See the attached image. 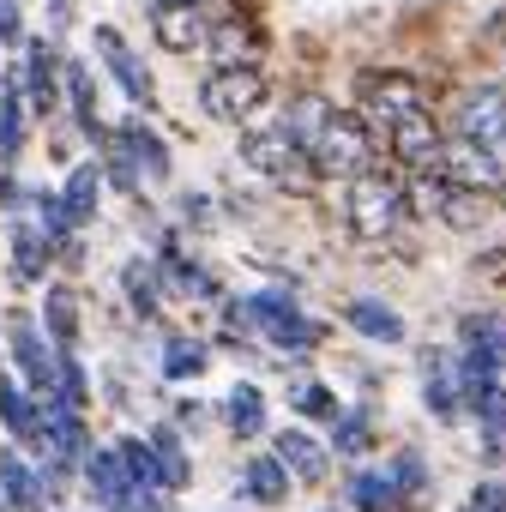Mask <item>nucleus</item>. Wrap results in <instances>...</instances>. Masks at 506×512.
<instances>
[{
    "mask_svg": "<svg viewBox=\"0 0 506 512\" xmlns=\"http://www.w3.org/2000/svg\"><path fill=\"white\" fill-rule=\"evenodd\" d=\"M416 223L410 211V181L398 163H374L356 181H344V229L356 241H398Z\"/></svg>",
    "mask_w": 506,
    "mask_h": 512,
    "instance_id": "1",
    "label": "nucleus"
},
{
    "mask_svg": "<svg viewBox=\"0 0 506 512\" xmlns=\"http://www.w3.org/2000/svg\"><path fill=\"white\" fill-rule=\"evenodd\" d=\"M229 326L247 332V338H266L272 350H284V356H296V362H302L308 350H320V338H326V326L308 320L290 290H247V296H235V302H229Z\"/></svg>",
    "mask_w": 506,
    "mask_h": 512,
    "instance_id": "2",
    "label": "nucleus"
},
{
    "mask_svg": "<svg viewBox=\"0 0 506 512\" xmlns=\"http://www.w3.org/2000/svg\"><path fill=\"white\" fill-rule=\"evenodd\" d=\"M350 109H356V115L374 127V139L386 145V133H392L398 121L434 109V91H428L410 67H362V73H356V97H350Z\"/></svg>",
    "mask_w": 506,
    "mask_h": 512,
    "instance_id": "3",
    "label": "nucleus"
},
{
    "mask_svg": "<svg viewBox=\"0 0 506 512\" xmlns=\"http://www.w3.org/2000/svg\"><path fill=\"white\" fill-rule=\"evenodd\" d=\"M235 157H241V169H253L260 181H272V187H284V193H314V187L326 181L320 163H314L278 121H266V127H241Z\"/></svg>",
    "mask_w": 506,
    "mask_h": 512,
    "instance_id": "4",
    "label": "nucleus"
},
{
    "mask_svg": "<svg viewBox=\"0 0 506 512\" xmlns=\"http://www.w3.org/2000/svg\"><path fill=\"white\" fill-rule=\"evenodd\" d=\"M199 115L217 127H253L272 103V73L266 67H205L199 73Z\"/></svg>",
    "mask_w": 506,
    "mask_h": 512,
    "instance_id": "5",
    "label": "nucleus"
},
{
    "mask_svg": "<svg viewBox=\"0 0 506 512\" xmlns=\"http://www.w3.org/2000/svg\"><path fill=\"white\" fill-rule=\"evenodd\" d=\"M314 163H320L326 181H356L362 169L392 163V157H386V145L374 139V127H368L356 109H332V121H326L320 139H314Z\"/></svg>",
    "mask_w": 506,
    "mask_h": 512,
    "instance_id": "6",
    "label": "nucleus"
},
{
    "mask_svg": "<svg viewBox=\"0 0 506 512\" xmlns=\"http://www.w3.org/2000/svg\"><path fill=\"white\" fill-rule=\"evenodd\" d=\"M241 7V0H169V7H151L145 25H151V43L163 55H205L211 31Z\"/></svg>",
    "mask_w": 506,
    "mask_h": 512,
    "instance_id": "7",
    "label": "nucleus"
},
{
    "mask_svg": "<svg viewBox=\"0 0 506 512\" xmlns=\"http://www.w3.org/2000/svg\"><path fill=\"white\" fill-rule=\"evenodd\" d=\"M446 133H464L488 151L506 157V79H470L458 85L452 109H446Z\"/></svg>",
    "mask_w": 506,
    "mask_h": 512,
    "instance_id": "8",
    "label": "nucleus"
},
{
    "mask_svg": "<svg viewBox=\"0 0 506 512\" xmlns=\"http://www.w3.org/2000/svg\"><path fill=\"white\" fill-rule=\"evenodd\" d=\"M91 55H97V67H103V79H109L133 109H151V103H157V79H151L145 55H139L115 25H91Z\"/></svg>",
    "mask_w": 506,
    "mask_h": 512,
    "instance_id": "9",
    "label": "nucleus"
},
{
    "mask_svg": "<svg viewBox=\"0 0 506 512\" xmlns=\"http://www.w3.org/2000/svg\"><path fill=\"white\" fill-rule=\"evenodd\" d=\"M19 67H25V109H31V121H55L67 109V97H61V73H67L61 37H49V31L31 37L19 49Z\"/></svg>",
    "mask_w": 506,
    "mask_h": 512,
    "instance_id": "10",
    "label": "nucleus"
},
{
    "mask_svg": "<svg viewBox=\"0 0 506 512\" xmlns=\"http://www.w3.org/2000/svg\"><path fill=\"white\" fill-rule=\"evenodd\" d=\"M7 344H13V368H19V380H25L37 398H49V392H55V362H61V350H55V338L43 332V320L13 314V320H7Z\"/></svg>",
    "mask_w": 506,
    "mask_h": 512,
    "instance_id": "11",
    "label": "nucleus"
},
{
    "mask_svg": "<svg viewBox=\"0 0 506 512\" xmlns=\"http://www.w3.org/2000/svg\"><path fill=\"white\" fill-rule=\"evenodd\" d=\"M440 175L458 181V187H476V193H494L506 199V157L464 139V133H446V151H440Z\"/></svg>",
    "mask_w": 506,
    "mask_h": 512,
    "instance_id": "12",
    "label": "nucleus"
},
{
    "mask_svg": "<svg viewBox=\"0 0 506 512\" xmlns=\"http://www.w3.org/2000/svg\"><path fill=\"white\" fill-rule=\"evenodd\" d=\"M49 266H55V241L37 229V217H7V272L19 290H37L49 284Z\"/></svg>",
    "mask_w": 506,
    "mask_h": 512,
    "instance_id": "13",
    "label": "nucleus"
},
{
    "mask_svg": "<svg viewBox=\"0 0 506 512\" xmlns=\"http://www.w3.org/2000/svg\"><path fill=\"white\" fill-rule=\"evenodd\" d=\"M205 67H266V31H260V19H247L235 7L211 31V43H205Z\"/></svg>",
    "mask_w": 506,
    "mask_h": 512,
    "instance_id": "14",
    "label": "nucleus"
},
{
    "mask_svg": "<svg viewBox=\"0 0 506 512\" xmlns=\"http://www.w3.org/2000/svg\"><path fill=\"white\" fill-rule=\"evenodd\" d=\"M422 410L434 422H458L464 416V380H458V356L452 350H422Z\"/></svg>",
    "mask_w": 506,
    "mask_h": 512,
    "instance_id": "15",
    "label": "nucleus"
},
{
    "mask_svg": "<svg viewBox=\"0 0 506 512\" xmlns=\"http://www.w3.org/2000/svg\"><path fill=\"white\" fill-rule=\"evenodd\" d=\"M272 452H278V464H284L302 488H320V482L332 476V446H320L308 428H278Z\"/></svg>",
    "mask_w": 506,
    "mask_h": 512,
    "instance_id": "16",
    "label": "nucleus"
},
{
    "mask_svg": "<svg viewBox=\"0 0 506 512\" xmlns=\"http://www.w3.org/2000/svg\"><path fill=\"white\" fill-rule=\"evenodd\" d=\"M79 476H85V494H91V506H97V512H127L133 482H127V470H121V452H115V446H91V458L79 464Z\"/></svg>",
    "mask_w": 506,
    "mask_h": 512,
    "instance_id": "17",
    "label": "nucleus"
},
{
    "mask_svg": "<svg viewBox=\"0 0 506 512\" xmlns=\"http://www.w3.org/2000/svg\"><path fill=\"white\" fill-rule=\"evenodd\" d=\"M103 193H109V181H103V163H97V157L67 163V175H61V205H67V217H73L79 229H91V223H97Z\"/></svg>",
    "mask_w": 506,
    "mask_h": 512,
    "instance_id": "18",
    "label": "nucleus"
},
{
    "mask_svg": "<svg viewBox=\"0 0 506 512\" xmlns=\"http://www.w3.org/2000/svg\"><path fill=\"white\" fill-rule=\"evenodd\" d=\"M290 488H296V476L278 464V452H253L247 464H241V482H235V494L241 500H253V506H290Z\"/></svg>",
    "mask_w": 506,
    "mask_h": 512,
    "instance_id": "19",
    "label": "nucleus"
},
{
    "mask_svg": "<svg viewBox=\"0 0 506 512\" xmlns=\"http://www.w3.org/2000/svg\"><path fill=\"white\" fill-rule=\"evenodd\" d=\"M0 494H7V506H13V512H43V506H49L43 464H25V452L0 446Z\"/></svg>",
    "mask_w": 506,
    "mask_h": 512,
    "instance_id": "20",
    "label": "nucleus"
},
{
    "mask_svg": "<svg viewBox=\"0 0 506 512\" xmlns=\"http://www.w3.org/2000/svg\"><path fill=\"white\" fill-rule=\"evenodd\" d=\"M121 296H127V308H133L139 320L163 314L169 290H163V266H157V253H133V260L121 266Z\"/></svg>",
    "mask_w": 506,
    "mask_h": 512,
    "instance_id": "21",
    "label": "nucleus"
},
{
    "mask_svg": "<svg viewBox=\"0 0 506 512\" xmlns=\"http://www.w3.org/2000/svg\"><path fill=\"white\" fill-rule=\"evenodd\" d=\"M0 428L13 440H43V398L19 374H0Z\"/></svg>",
    "mask_w": 506,
    "mask_h": 512,
    "instance_id": "22",
    "label": "nucleus"
},
{
    "mask_svg": "<svg viewBox=\"0 0 506 512\" xmlns=\"http://www.w3.org/2000/svg\"><path fill=\"white\" fill-rule=\"evenodd\" d=\"M121 139L133 145V157H139V169H145V187H163V181L175 175V151H169V139H163L145 115H127V121H121Z\"/></svg>",
    "mask_w": 506,
    "mask_h": 512,
    "instance_id": "23",
    "label": "nucleus"
},
{
    "mask_svg": "<svg viewBox=\"0 0 506 512\" xmlns=\"http://www.w3.org/2000/svg\"><path fill=\"white\" fill-rule=\"evenodd\" d=\"M332 109H338V103H332L326 91H296V97L278 109V127H284L308 157H314V139H320V127L332 121Z\"/></svg>",
    "mask_w": 506,
    "mask_h": 512,
    "instance_id": "24",
    "label": "nucleus"
},
{
    "mask_svg": "<svg viewBox=\"0 0 506 512\" xmlns=\"http://www.w3.org/2000/svg\"><path fill=\"white\" fill-rule=\"evenodd\" d=\"M97 163H103V181H109V193H121V199H139V193H145V169H139L133 145L121 139V127H109V139L97 145Z\"/></svg>",
    "mask_w": 506,
    "mask_h": 512,
    "instance_id": "25",
    "label": "nucleus"
},
{
    "mask_svg": "<svg viewBox=\"0 0 506 512\" xmlns=\"http://www.w3.org/2000/svg\"><path fill=\"white\" fill-rule=\"evenodd\" d=\"M145 440H151V452H157V488L181 494V488L193 482V458H187V440H181V428H175V422H157Z\"/></svg>",
    "mask_w": 506,
    "mask_h": 512,
    "instance_id": "26",
    "label": "nucleus"
},
{
    "mask_svg": "<svg viewBox=\"0 0 506 512\" xmlns=\"http://www.w3.org/2000/svg\"><path fill=\"white\" fill-rule=\"evenodd\" d=\"M386 476H392V488H398L404 512L428 506V494H434V470H428V458H422L416 446H398V452H386Z\"/></svg>",
    "mask_w": 506,
    "mask_h": 512,
    "instance_id": "27",
    "label": "nucleus"
},
{
    "mask_svg": "<svg viewBox=\"0 0 506 512\" xmlns=\"http://www.w3.org/2000/svg\"><path fill=\"white\" fill-rule=\"evenodd\" d=\"M344 326L362 332L368 344H404V314H398L392 302H374V296H356V302L344 308Z\"/></svg>",
    "mask_w": 506,
    "mask_h": 512,
    "instance_id": "28",
    "label": "nucleus"
},
{
    "mask_svg": "<svg viewBox=\"0 0 506 512\" xmlns=\"http://www.w3.org/2000/svg\"><path fill=\"white\" fill-rule=\"evenodd\" d=\"M344 500H350V512H404V500H398L386 464H362V470H350Z\"/></svg>",
    "mask_w": 506,
    "mask_h": 512,
    "instance_id": "29",
    "label": "nucleus"
},
{
    "mask_svg": "<svg viewBox=\"0 0 506 512\" xmlns=\"http://www.w3.org/2000/svg\"><path fill=\"white\" fill-rule=\"evenodd\" d=\"M223 428L235 440H260L266 434V392L253 386V380H235L229 398H223Z\"/></svg>",
    "mask_w": 506,
    "mask_h": 512,
    "instance_id": "30",
    "label": "nucleus"
},
{
    "mask_svg": "<svg viewBox=\"0 0 506 512\" xmlns=\"http://www.w3.org/2000/svg\"><path fill=\"white\" fill-rule=\"evenodd\" d=\"M43 332L55 338V350H73L79 344L85 314H79V290L73 284H49V296H43Z\"/></svg>",
    "mask_w": 506,
    "mask_h": 512,
    "instance_id": "31",
    "label": "nucleus"
},
{
    "mask_svg": "<svg viewBox=\"0 0 506 512\" xmlns=\"http://www.w3.org/2000/svg\"><path fill=\"white\" fill-rule=\"evenodd\" d=\"M332 452L338 458H368L374 452V410L368 404H344V416L332 422Z\"/></svg>",
    "mask_w": 506,
    "mask_h": 512,
    "instance_id": "32",
    "label": "nucleus"
},
{
    "mask_svg": "<svg viewBox=\"0 0 506 512\" xmlns=\"http://www.w3.org/2000/svg\"><path fill=\"white\" fill-rule=\"evenodd\" d=\"M49 404H61V410H91V374H85L79 350H61V362H55V392H49Z\"/></svg>",
    "mask_w": 506,
    "mask_h": 512,
    "instance_id": "33",
    "label": "nucleus"
},
{
    "mask_svg": "<svg viewBox=\"0 0 506 512\" xmlns=\"http://www.w3.org/2000/svg\"><path fill=\"white\" fill-rule=\"evenodd\" d=\"M205 368H211V344H205V338L175 332V338L163 344V374H169V380H199Z\"/></svg>",
    "mask_w": 506,
    "mask_h": 512,
    "instance_id": "34",
    "label": "nucleus"
},
{
    "mask_svg": "<svg viewBox=\"0 0 506 512\" xmlns=\"http://www.w3.org/2000/svg\"><path fill=\"white\" fill-rule=\"evenodd\" d=\"M290 410H296L302 422H338V416H344V398H338L326 380H296V386H290Z\"/></svg>",
    "mask_w": 506,
    "mask_h": 512,
    "instance_id": "35",
    "label": "nucleus"
},
{
    "mask_svg": "<svg viewBox=\"0 0 506 512\" xmlns=\"http://www.w3.org/2000/svg\"><path fill=\"white\" fill-rule=\"evenodd\" d=\"M115 452H121V470H127V482H133V488H157V452H151V440H145V434H121V440H115Z\"/></svg>",
    "mask_w": 506,
    "mask_h": 512,
    "instance_id": "36",
    "label": "nucleus"
},
{
    "mask_svg": "<svg viewBox=\"0 0 506 512\" xmlns=\"http://www.w3.org/2000/svg\"><path fill=\"white\" fill-rule=\"evenodd\" d=\"M31 43V25H25V0H0V49L19 55Z\"/></svg>",
    "mask_w": 506,
    "mask_h": 512,
    "instance_id": "37",
    "label": "nucleus"
},
{
    "mask_svg": "<svg viewBox=\"0 0 506 512\" xmlns=\"http://www.w3.org/2000/svg\"><path fill=\"white\" fill-rule=\"evenodd\" d=\"M175 217H181L187 229H211V193H181V199H175Z\"/></svg>",
    "mask_w": 506,
    "mask_h": 512,
    "instance_id": "38",
    "label": "nucleus"
},
{
    "mask_svg": "<svg viewBox=\"0 0 506 512\" xmlns=\"http://www.w3.org/2000/svg\"><path fill=\"white\" fill-rule=\"evenodd\" d=\"M43 19H49V37H67L79 25V0H43Z\"/></svg>",
    "mask_w": 506,
    "mask_h": 512,
    "instance_id": "39",
    "label": "nucleus"
},
{
    "mask_svg": "<svg viewBox=\"0 0 506 512\" xmlns=\"http://www.w3.org/2000/svg\"><path fill=\"white\" fill-rule=\"evenodd\" d=\"M464 512H506V488L482 476V482L470 488V500H464Z\"/></svg>",
    "mask_w": 506,
    "mask_h": 512,
    "instance_id": "40",
    "label": "nucleus"
},
{
    "mask_svg": "<svg viewBox=\"0 0 506 512\" xmlns=\"http://www.w3.org/2000/svg\"><path fill=\"white\" fill-rule=\"evenodd\" d=\"M163 494H169V488H133V494H127V512H169Z\"/></svg>",
    "mask_w": 506,
    "mask_h": 512,
    "instance_id": "41",
    "label": "nucleus"
},
{
    "mask_svg": "<svg viewBox=\"0 0 506 512\" xmlns=\"http://www.w3.org/2000/svg\"><path fill=\"white\" fill-rule=\"evenodd\" d=\"M187 422H193V428L205 422V404H199V398H175V428H187Z\"/></svg>",
    "mask_w": 506,
    "mask_h": 512,
    "instance_id": "42",
    "label": "nucleus"
},
{
    "mask_svg": "<svg viewBox=\"0 0 506 512\" xmlns=\"http://www.w3.org/2000/svg\"><path fill=\"white\" fill-rule=\"evenodd\" d=\"M139 7H145V13H151V7H169V0H139Z\"/></svg>",
    "mask_w": 506,
    "mask_h": 512,
    "instance_id": "43",
    "label": "nucleus"
},
{
    "mask_svg": "<svg viewBox=\"0 0 506 512\" xmlns=\"http://www.w3.org/2000/svg\"><path fill=\"white\" fill-rule=\"evenodd\" d=\"M0 512H13V506H7V494H0Z\"/></svg>",
    "mask_w": 506,
    "mask_h": 512,
    "instance_id": "44",
    "label": "nucleus"
},
{
    "mask_svg": "<svg viewBox=\"0 0 506 512\" xmlns=\"http://www.w3.org/2000/svg\"><path fill=\"white\" fill-rule=\"evenodd\" d=\"M320 512H338V506H320Z\"/></svg>",
    "mask_w": 506,
    "mask_h": 512,
    "instance_id": "45",
    "label": "nucleus"
}]
</instances>
